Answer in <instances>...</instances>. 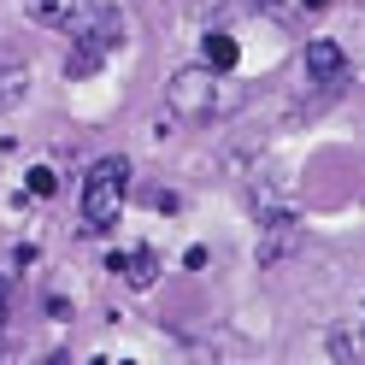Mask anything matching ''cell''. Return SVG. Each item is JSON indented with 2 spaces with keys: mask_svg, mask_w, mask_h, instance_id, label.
<instances>
[{
  "mask_svg": "<svg viewBox=\"0 0 365 365\" xmlns=\"http://www.w3.org/2000/svg\"><path fill=\"white\" fill-rule=\"evenodd\" d=\"M165 106L182 124H218V118H230L242 106V95L224 83V71H212V65H182L165 83Z\"/></svg>",
  "mask_w": 365,
  "mask_h": 365,
  "instance_id": "obj_1",
  "label": "cell"
},
{
  "mask_svg": "<svg viewBox=\"0 0 365 365\" xmlns=\"http://www.w3.org/2000/svg\"><path fill=\"white\" fill-rule=\"evenodd\" d=\"M124 200H130V159L124 153H106L88 165L83 177V224L88 230H112L124 212Z\"/></svg>",
  "mask_w": 365,
  "mask_h": 365,
  "instance_id": "obj_2",
  "label": "cell"
},
{
  "mask_svg": "<svg viewBox=\"0 0 365 365\" xmlns=\"http://www.w3.org/2000/svg\"><path fill=\"white\" fill-rule=\"evenodd\" d=\"M118 41H124V18H118V12H112L106 0H101V6L88 12V24L71 36V59H65V77H71V83L95 77L101 65H106L112 53H118Z\"/></svg>",
  "mask_w": 365,
  "mask_h": 365,
  "instance_id": "obj_3",
  "label": "cell"
},
{
  "mask_svg": "<svg viewBox=\"0 0 365 365\" xmlns=\"http://www.w3.org/2000/svg\"><path fill=\"white\" fill-rule=\"evenodd\" d=\"M95 6H101V0H24V18H30V24H41V30L77 36Z\"/></svg>",
  "mask_w": 365,
  "mask_h": 365,
  "instance_id": "obj_4",
  "label": "cell"
},
{
  "mask_svg": "<svg viewBox=\"0 0 365 365\" xmlns=\"http://www.w3.org/2000/svg\"><path fill=\"white\" fill-rule=\"evenodd\" d=\"M307 77L324 88V95H336L341 83H348V53L336 48L330 36H318V41H307Z\"/></svg>",
  "mask_w": 365,
  "mask_h": 365,
  "instance_id": "obj_5",
  "label": "cell"
},
{
  "mask_svg": "<svg viewBox=\"0 0 365 365\" xmlns=\"http://www.w3.org/2000/svg\"><path fill=\"white\" fill-rule=\"evenodd\" d=\"M106 271L118 283L130 289H153L159 283V259H153V247H130V254H106Z\"/></svg>",
  "mask_w": 365,
  "mask_h": 365,
  "instance_id": "obj_6",
  "label": "cell"
},
{
  "mask_svg": "<svg viewBox=\"0 0 365 365\" xmlns=\"http://www.w3.org/2000/svg\"><path fill=\"white\" fill-rule=\"evenodd\" d=\"M324 354H330L336 365H365V330H359V324H330Z\"/></svg>",
  "mask_w": 365,
  "mask_h": 365,
  "instance_id": "obj_7",
  "label": "cell"
},
{
  "mask_svg": "<svg viewBox=\"0 0 365 365\" xmlns=\"http://www.w3.org/2000/svg\"><path fill=\"white\" fill-rule=\"evenodd\" d=\"M200 53H207V59H200V65H212V71H236V36H224V30H212L207 41H200Z\"/></svg>",
  "mask_w": 365,
  "mask_h": 365,
  "instance_id": "obj_8",
  "label": "cell"
},
{
  "mask_svg": "<svg viewBox=\"0 0 365 365\" xmlns=\"http://www.w3.org/2000/svg\"><path fill=\"white\" fill-rule=\"evenodd\" d=\"M30 195H36V200H48V195H53V171H48V165H36V171H30Z\"/></svg>",
  "mask_w": 365,
  "mask_h": 365,
  "instance_id": "obj_9",
  "label": "cell"
},
{
  "mask_svg": "<svg viewBox=\"0 0 365 365\" xmlns=\"http://www.w3.org/2000/svg\"><path fill=\"white\" fill-rule=\"evenodd\" d=\"M0 336H6V283H0Z\"/></svg>",
  "mask_w": 365,
  "mask_h": 365,
  "instance_id": "obj_10",
  "label": "cell"
},
{
  "mask_svg": "<svg viewBox=\"0 0 365 365\" xmlns=\"http://www.w3.org/2000/svg\"><path fill=\"white\" fill-rule=\"evenodd\" d=\"M301 6H307V12H324V6H330V0H301Z\"/></svg>",
  "mask_w": 365,
  "mask_h": 365,
  "instance_id": "obj_11",
  "label": "cell"
}]
</instances>
